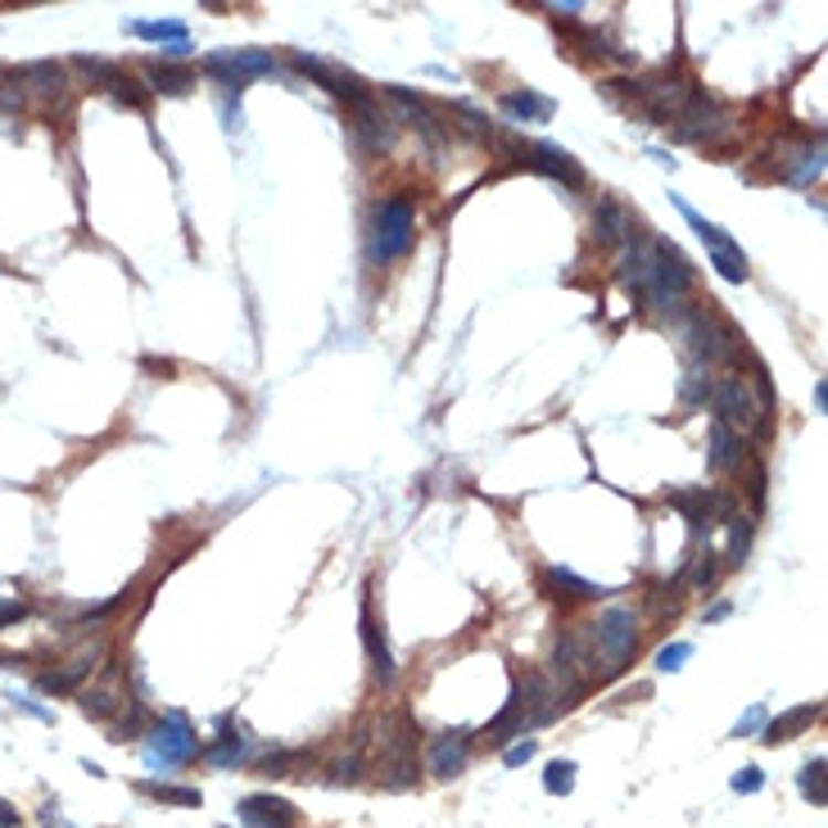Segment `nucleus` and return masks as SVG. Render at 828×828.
<instances>
[{"mask_svg":"<svg viewBox=\"0 0 828 828\" xmlns=\"http://www.w3.org/2000/svg\"><path fill=\"white\" fill-rule=\"evenodd\" d=\"M715 403V421H724L729 430H765L769 426V399L756 395L752 376H720V385L711 389Z\"/></svg>","mask_w":828,"mask_h":828,"instance_id":"1","label":"nucleus"},{"mask_svg":"<svg viewBox=\"0 0 828 828\" xmlns=\"http://www.w3.org/2000/svg\"><path fill=\"white\" fill-rule=\"evenodd\" d=\"M689 290H693L689 259L679 254L670 240H652V281L643 290V300H652V308H661V313H679Z\"/></svg>","mask_w":828,"mask_h":828,"instance_id":"2","label":"nucleus"},{"mask_svg":"<svg viewBox=\"0 0 828 828\" xmlns=\"http://www.w3.org/2000/svg\"><path fill=\"white\" fill-rule=\"evenodd\" d=\"M200 756V738L181 711H168L155 729H150V747H145V765L150 769H177L186 761Z\"/></svg>","mask_w":828,"mask_h":828,"instance_id":"3","label":"nucleus"},{"mask_svg":"<svg viewBox=\"0 0 828 828\" xmlns=\"http://www.w3.org/2000/svg\"><path fill=\"white\" fill-rule=\"evenodd\" d=\"M589 629H594L598 652L607 657V670L611 674L625 670V661L635 657V648H639V616H635V607H607L598 616V625H589Z\"/></svg>","mask_w":828,"mask_h":828,"instance_id":"4","label":"nucleus"},{"mask_svg":"<svg viewBox=\"0 0 828 828\" xmlns=\"http://www.w3.org/2000/svg\"><path fill=\"white\" fill-rule=\"evenodd\" d=\"M412 231H417V218H412V205L408 200H385L376 209V240H371V259L376 263H389V259H403L412 250Z\"/></svg>","mask_w":828,"mask_h":828,"instance_id":"5","label":"nucleus"},{"mask_svg":"<svg viewBox=\"0 0 828 828\" xmlns=\"http://www.w3.org/2000/svg\"><path fill=\"white\" fill-rule=\"evenodd\" d=\"M674 205H679V213H684V218L693 222V231L702 235V245L711 250V268H715L724 281H747V272H752V268H747V254L734 245V235H724L715 222H706L698 209H689L684 200H679V195H674Z\"/></svg>","mask_w":828,"mask_h":828,"instance_id":"6","label":"nucleus"},{"mask_svg":"<svg viewBox=\"0 0 828 828\" xmlns=\"http://www.w3.org/2000/svg\"><path fill=\"white\" fill-rule=\"evenodd\" d=\"M272 69H276V60H272L268 51H218V55L205 60V73H213V77H218L222 86H231V91H245L250 77L272 73Z\"/></svg>","mask_w":828,"mask_h":828,"instance_id":"7","label":"nucleus"},{"mask_svg":"<svg viewBox=\"0 0 828 828\" xmlns=\"http://www.w3.org/2000/svg\"><path fill=\"white\" fill-rule=\"evenodd\" d=\"M674 127H679V136H684V140H711V136H720V132L729 127V114L698 91L693 101L684 105V114L674 118Z\"/></svg>","mask_w":828,"mask_h":828,"instance_id":"8","label":"nucleus"},{"mask_svg":"<svg viewBox=\"0 0 828 828\" xmlns=\"http://www.w3.org/2000/svg\"><path fill=\"white\" fill-rule=\"evenodd\" d=\"M240 819H245L250 828H300V810L285 797H272V793H254V797L240 801Z\"/></svg>","mask_w":828,"mask_h":828,"instance_id":"9","label":"nucleus"},{"mask_svg":"<svg viewBox=\"0 0 828 828\" xmlns=\"http://www.w3.org/2000/svg\"><path fill=\"white\" fill-rule=\"evenodd\" d=\"M521 164H525V168H539V172H548V177H557V181H566V186H579V181H584V168H579L566 150H557V145H521Z\"/></svg>","mask_w":828,"mask_h":828,"instance_id":"10","label":"nucleus"},{"mask_svg":"<svg viewBox=\"0 0 828 828\" xmlns=\"http://www.w3.org/2000/svg\"><path fill=\"white\" fill-rule=\"evenodd\" d=\"M467 756H471V734L467 729H453V734H440L430 743V769L434 778H453L467 769Z\"/></svg>","mask_w":828,"mask_h":828,"instance_id":"11","label":"nucleus"},{"mask_svg":"<svg viewBox=\"0 0 828 828\" xmlns=\"http://www.w3.org/2000/svg\"><path fill=\"white\" fill-rule=\"evenodd\" d=\"M82 69L86 73H95V82H101L114 101H123V105H132V109H145V91H140V82L132 77V73H123V69H114V64H101V60H82Z\"/></svg>","mask_w":828,"mask_h":828,"instance_id":"12","label":"nucleus"},{"mask_svg":"<svg viewBox=\"0 0 828 828\" xmlns=\"http://www.w3.org/2000/svg\"><path fill=\"white\" fill-rule=\"evenodd\" d=\"M670 507L684 512V521H693V530H706L715 512H724L729 503H720L706 484H693V490H670Z\"/></svg>","mask_w":828,"mask_h":828,"instance_id":"13","label":"nucleus"},{"mask_svg":"<svg viewBox=\"0 0 828 828\" xmlns=\"http://www.w3.org/2000/svg\"><path fill=\"white\" fill-rule=\"evenodd\" d=\"M19 77H23V91L32 86L41 101H64L69 95V73L55 64V60H36V64H23L19 69Z\"/></svg>","mask_w":828,"mask_h":828,"instance_id":"14","label":"nucleus"},{"mask_svg":"<svg viewBox=\"0 0 828 828\" xmlns=\"http://www.w3.org/2000/svg\"><path fill=\"white\" fill-rule=\"evenodd\" d=\"M349 109H354V132L363 136L367 150H389V145H395V123L376 109V101H363V105H349Z\"/></svg>","mask_w":828,"mask_h":828,"instance_id":"15","label":"nucleus"},{"mask_svg":"<svg viewBox=\"0 0 828 828\" xmlns=\"http://www.w3.org/2000/svg\"><path fill=\"white\" fill-rule=\"evenodd\" d=\"M363 648H367L371 674L380 679V684H389V679H395V657H389V643H385L380 625H376V611H371V602H363Z\"/></svg>","mask_w":828,"mask_h":828,"instance_id":"16","label":"nucleus"},{"mask_svg":"<svg viewBox=\"0 0 828 828\" xmlns=\"http://www.w3.org/2000/svg\"><path fill=\"white\" fill-rule=\"evenodd\" d=\"M594 235L602 240V245H629V240H635V218H629L620 205L602 200L598 213H594Z\"/></svg>","mask_w":828,"mask_h":828,"instance_id":"17","label":"nucleus"},{"mask_svg":"<svg viewBox=\"0 0 828 828\" xmlns=\"http://www.w3.org/2000/svg\"><path fill=\"white\" fill-rule=\"evenodd\" d=\"M499 105H503V114H512L516 123H548L553 109H557L548 95H534V91H507Z\"/></svg>","mask_w":828,"mask_h":828,"instance_id":"18","label":"nucleus"},{"mask_svg":"<svg viewBox=\"0 0 828 828\" xmlns=\"http://www.w3.org/2000/svg\"><path fill=\"white\" fill-rule=\"evenodd\" d=\"M548 589H557L553 598H579V602H594V598H607L611 589H602V584H589V579H579L575 570H562V566H553L548 575Z\"/></svg>","mask_w":828,"mask_h":828,"instance_id":"19","label":"nucleus"},{"mask_svg":"<svg viewBox=\"0 0 828 828\" xmlns=\"http://www.w3.org/2000/svg\"><path fill=\"white\" fill-rule=\"evenodd\" d=\"M711 467H720V471L743 467V440L724 421H711Z\"/></svg>","mask_w":828,"mask_h":828,"instance_id":"20","label":"nucleus"},{"mask_svg":"<svg viewBox=\"0 0 828 828\" xmlns=\"http://www.w3.org/2000/svg\"><path fill=\"white\" fill-rule=\"evenodd\" d=\"M145 77H150V86H155L159 95H186V91L195 86V69H186V64H164V60H155L150 69H145Z\"/></svg>","mask_w":828,"mask_h":828,"instance_id":"21","label":"nucleus"},{"mask_svg":"<svg viewBox=\"0 0 828 828\" xmlns=\"http://www.w3.org/2000/svg\"><path fill=\"white\" fill-rule=\"evenodd\" d=\"M819 720V702H806V706H797V711H788V715H778L774 724H765V743L774 747V743H788L793 734H801L806 724H815Z\"/></svg>","mask_w":828,"mask_h":828,"instance_id":"22","label":"nucleus"},{"mask_svg":"<svg viewBox=\"0 0 828 828\" xmlns=\"http://www.w3.org/2000/svg\"><path fill=\"white\" fill-rule=\"evenodd\" d=\"M385 95H389V101H395V105H399V109H403V114H408L426 136H440V118H434V114L426 109L421 95H412L408 86H385Z\"/></svg>","mask_w":828,"mask_h":828,"instance_id":"23","label":"nucleus"},{"mask_svg":"<svg viewBox=\"0 0 828 828\" xmlns=\"http://www.w3.org/2000/svg\"><path fill=\"white\" fill-rule=\"evenodd\" d=\"M521 729H525V706H521V693H512V698H507V706H503V715H499L490 729H484V738L503 747L512 734H521Z\"/></svg>","mask_w":828,"mask_h":828,"instance_id":"24","label":"nucleus"},{"mask_svg":"<svg viewBox=\"0 0 828 828\" xmlns=\"http://www.w3.org/2000/svg\"><path fill=\"white\" fill-rule=\"evenodd\" d=\"M23 101H28V91H23L19 69H0V114H19Z\"/></svg>","mask_w":828,"mask_h":828,"instance_id":"25","label":"nucleus"},{"mask_svg":"<svg viewBox=\"0 0 828 828\" xmlns=\"http://www.w3.org/2000/svg\"><path fill=\"white\" fill-rule=\"evenodd\" d=\"M213 765H222V769H231V765H240V761H245L250 756V747H245V738H231V734H222L209 752H205Z\"/></svg>","mask_w":828,"mask_h":828,"instance_id":"26","label":"nucleus"},{"mask_svg":"<svg viewBox=\"0 0 828 828\" xmlns=\"http://www.w3.org/2000/svg\"><path fill=\"white\" fill-rule=\"evenodd\" d=\"M132 36H145V41H186V28L177 19H164V23H127Z\"/></svg>","mask_w":828,"mask_h":828,"instance_id":"27","label":"nucleus"},{"mask_svg":"<svg viewBox=\"0 0 828 828\" xmlns=\"http://www.w3.org/2000/svg\"><path fill=\"white\" fill-rule=\"evenodd\" d=\"M797 788H801V797L815 801V806L828 801V793H824V761H810V765L797 774Z\"/></svg>","mask_w":828,"mask_h":828,"instance_id":"28","label":"nucleus"},{"mask_svg":"<svg viewBox=\"0 0 828 828\" xmlns=\"http://www.w3.org/2000/svg\"><path fill=\"white\" fill-rule=\"evenodd\" d=\"M544 788H548L553 797H566V793L575 788V761H553V765L544 769Z\"/></svg>","mask_w":828,"mask_h":828,"instance_id":"29","label":"nucleus"},{"mask_svg":"<svg viewBox=\"0 0 828 828\" xmlns=\"http://www.w3.org/2000/svg\"><path fill=\"white\" fill-rule=\"evenodd\" d=\"M747 544H752V521L734 516V530H729V566H743L747 562Z\"/></svg>","mask_w":828,"mask_h":828,"instance_id":"30","label":"nucleus"},{"mask_svg":"<svg viewBox=\"0 0 828 828\" xmlns=\"http://www.w3.org/2000/svg\"><path fill=\"white\" fill-rule=\"evenodd\" d=\"M706 395H711V376H706V367H702V363H693V367H689V376H684V403L702 408V403H706Z\"/></svg>","mask_w":828,"mask_h":828,"instance_id":"31","label":"nucleus"},{"mask_svg":"<svg viewBox=\"0 0 828 828\" xmlns=\"http://www.w3.org/2000/svg\"><path fill=\"white\" fill-rule=\"evenodd\" d=\"M145 793H155L159 801H172V806H200V788H172V784H145Z\"/></svg>","mask_w":828,"mask_h":828,"instance_id":"32","label":"nucleus"},{"mask_svg":"<svg viewBox=\"0 0 828 828\" xmlns=\"http://www.w3.org/2000/svg\"><path fill=\"white\" fill-rule=\"evenodd\" d=\"M114 706H118V698H114L109 689H95V693H86V698H82V711H86V715H95V720H105Z\"/></svg>","mask_w":828,"mask_h":828,"instance_id":"33","label":"nucleus"},{"mask_svg":"<svg viewBox=\"0 0 828 828\" xmlns=\"http://www.w3.org/2000/svg\"><path fill=\"white\" fill-rule=\"evenodd\" d=\"M689 657H693V648H689V643H670V648H661V652H657V670H665V674H670V670H684V661H689Z\"/></svg>","mask_w":828,"mask_h":828,"instance_id":"34","label":"nucleus"},{"mask_svg":"<svg viewBox=\"0 0 828 828\" xmlns=\"http://www.w3.org/2000/svg\"><path fill=\"white\" fill-rule=\"evenodd\" d=\"M761 788H765V774L756 765H747V769L734 774V793H761Z\"/></svg>","mask_w":828,"mask_h":828,"instance_id":"35","label":"nucleus"},{"mask_svg":"<svg viewBox=\"0 0 828 828\" xmlns=\"http://www.w3.org/2000/svg\"><path fill=\"white\" fill-rule=\"evenodd\" d=\"M715 575H720V566H715V553H702V557H698V570H693V584H698V589H711V584H715Z\"/></svg>","mask_w":828,"mask_h":828,"instance_id":"36","label":"nucleus"},{"mask_svg":"<svg viewBox=\"0 0 828 828\" xmlns=\"http://www.w3.org/2000/svg\"><path fill=\"white\" fill-rule=\"evenodd\" d=\"M761 724H765V706H752V711H747V715H743V720L734 724V738H747V734H756Z\"/></svg>","mask_w":828,"mask_h":828,"instance_id":"37","label":"nucleus"},{"mask_svg":"<svg viewBox=\"0 0 828 828\" xmlns=\"http://www.w3.org/2000/svg\"><path fill=\"white\" fill-rule=\"evenodd\" d=\"M534 747H539V743H534V738H525V743H516V747H507V756H503V761H507V765L516 769V765H525V761L534 756Z\"/></svg>","mask_w":828,"mask_h":828,"instance_id":"38","label":"nucleus"},{"mask_svg":"<svg viewBox=\"0 0 828 828\" xmlns=\"http://www.w3.org/2000/svg\"><path fill=\"white\" fill-rule=\"evenodd\" d=\"M41 824H45V828H69V824H64V815H60V806H55V801H45V806H41Z\"/></svg>","mask_w":828,"mask_h":828,"instance_id":"39","label":"nucleus"},{"mask_svg":"<svg viewBox=\"0 0 828 828\" xmlns=\"http://www.w3.org/2000/svg\"><path fill=\"white\" fill-rule=\"evenodd\" d=\"M14 620H23V602H0V629H10Z\"/></svg>","mask_w":828,"mask_h":828,"instance_id":"40","label":"nucleus"},{"mask_svg":"<svg viewBox=\"0 0 828 828\" xmlns=\"http://www.w3.org/2000/svg\"><path fill=\"white\" fill-rule=\"evenodd\" d=\"M19 824V810L6 801V797H0V828H14Z\"/></svg>","mask_w":828,"mask_h":828,"instance_id":"41","label":"nucleus"},{"mask_svg":"<svg viewBox=\"0 0 828 828\" xmlns=\"http://www.w3.org/2000/svg\"><path fill=\"white\" fill-rule=\"evenodd\" d=\"M824 408H828V385L819 380V385H815V412H824Z\"/></svg>","mask_w":828,"mask_h":828,"instance_id":"42","label":"nucleus"},{"mask_svg":"<svg viewBox=\"0 0 828 828\" xmlns=\"http://www.w3.org/2000/svg\"><path fill=\"white\" fill-rule=\"evenodd\" d=\"M724 616H729V602H720V607L706 611V620H724Z\"/></svg>","mask_w":828,"mask_h":828,"instance_id":"43","label":"nucleus"}]
</instances>
